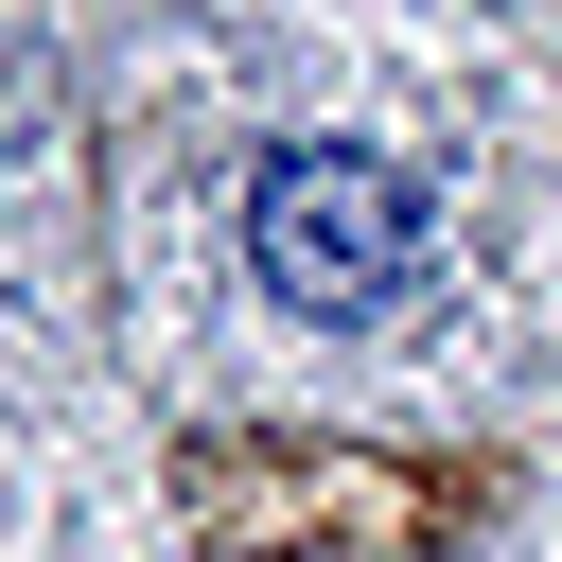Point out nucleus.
Returning <instances> with one entry per match:
<instances>
[{
	"label": "nucleus",
	"mask_w": 562,
	"mask_h": 562,
	"mask_svg": "<svg viewBox=\"0 0 562 562\" xmlns=\"http://www.w3.org/2000/svg\"><path fill=\"white\" fill-rule=\"evenodd\" d=\"M246 263L299 299V316H386L422 281V193L369 158V140H281L246 176Z\"/></svg>",
	"instance_id": "obj_1"
}]
</instances>
